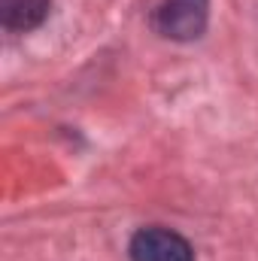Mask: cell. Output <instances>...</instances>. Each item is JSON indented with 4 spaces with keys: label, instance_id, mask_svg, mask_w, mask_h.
<instances>
[{
    "label": "cell",
    "instance_id": "obj_2",
    "mask_svg": "<svg viewBox=\"0 0 258 261\" xmlns=\"http://www.w3.org/2000/svg\"><path fill=\"white\" fill-rule=\"evenodd\" d=\"M131 261H194V252L176 231L143 228L131 240Z\"/></svg>",
    "mask_w": 258,
    "mask_h": 261
},
{
    "label": "cell",
    "instance_id": "obj_3",
    "mask_svg": "<svg viewBox=\"0 0 258 261\" xmlns=\"http://www.w3.org/2000/svg\"><path fill=\"white\" fill-rule=\"evenodd\" d=\"M49 15V0H0V21L9 31H31Z\"/></svg>",
    "mask_w": 258,
    "mask_h": 261
},
{
    "label": "cell",
    "instance_id": "obj_1",
    "mask_svg": "<svg viewBox=\"0 0 258 261\" xmlns=\"http://www.w3.org/2000/svg\"><path fill=\"white\" fill-rule=\"evenodd\" d=\"M207 24V0H164L155 9L158 34L170 40H194Z\"/></svg>",
    "mask_w": 258,
    "mask_h": 261
}]
</instances>
